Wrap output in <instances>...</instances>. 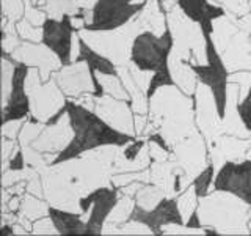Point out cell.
<instances>
[{
  "instance_id": "cell-16",
  "label": "cell",
  "mask_w": 251,
  "mask_h": 236,
  "mask_svg": "<svg viewBox=\"0 0 251 236\" xmlns=\"http://www.w3.org/2000/svg\"><path fill=\"white\" fill-rule=\"evenodd\" d=\"M24 167H25V165H24V153H22V149H18L16 154L11 156L10 165H8L6 170H10V172H21V170H24Z\"/></svg>"
},
{
  "instance_id": "cell-11",
  "label": "cell",
  "mask_w": 251,
  "mask_h": 236,
  "mask_svg": "<svg viewBox=\"0 0 251 236\" xmlns=\"http://www.w3.org/2000/svg\"><path fill=\"white\" fill-rule=\"evenodd\" d=\"M77 46H78V57L77 61H83L86 65L88 73H98L99 76H113L118 77V69L115 63L104 57V55L98 54L88 43H85L82 36L77 35Z\"/></svg>"
},
{
  "instance_id": "cell-15",
  "label": "cell",
  "mask_w": 251,
  "mask_h": 236,
  "mask_svg": "<svg viewBox=\"0 0 251 236\" xmlns=\"http://www.w3.org/2000/svg\"><path fill=\"white\" fill-rule=\"evenodd\" d=\"M143 145H145L143 140H133L132 144H129L127 147H126V149H124L126 159H127V161L135 159V157L138 156V153H140V149L143 148Z\"/></svg>"
},
{
  "instance_id": "cell-13",
  "label": "cell",
  "mask_w": 251,
  "mask_h": 236,
  "mask_svg": "<svg viewBox=\"0 0 251 236\" xmlns=\"http://www.w3.org/2000/svg\"><path fill=\"white\" fill-rule=\"evenodd\" d=\"M214 173H215V169H214V165L210 164L207 169H204L200 175L193 179L192 186H193L196 200L206 199L209 195V189L214 186Z\"/></svg>"
},
{
  "instance_id": "cell-1",
  "label": "cell",
  "mask_w": 251,
  "mask_h": 236,
  "mask_svg": "<svg viewBox=\"0 0 251 236\" xmlns=\"http://www.w3.org/2000/svg\"><path fill=\"white\" fill-rule=\"evenodd\" d=\"M65 104L73 137L52 161V165L77 159L80 154L98 148L127 147L133 140H137L133 136L115 129L104 118H100L98 114L83 107L82 104H77L74 101H66Z\"/></svg>"
},
{
  "instance_id": "cell-7",
  "label": "cell",
  "mask_w": 251,
  "mask_h": 236,
  "mask_svg": "<svg viewBox=\"0 0 251 236\" xmlns=\"http://www.w3.org/2000/svg\"><path fill=\"white\" fill-rule=\"evenodd\" d=\"M129 220L133 224L146 225L152 235H162V228L167 225L185 227V220L182 212H180L177 200L167 199V197H163L151 209H145L140 205H135L130 211Z\"/></svg>"
},
{
  "instance_id": "cell-14",
  "label": "cell",
  "mask_w": 251,
  "mask_h": 236,
  "mask_svg": "<svg viewBox=\"0 0 251 236\" xmlns=\"http://www.w3.org/2000/svg\"><path fill=\"white\" fill-rule=\"evenodd\" d=\"M237 112H239L240 121L243 123V126H245L248 131H251V87L247 93V96L239 102Z\"/></svg>"
},
{
  "instance_id": "cell-6",
  "label": "cell",
  "mask_w": 251,
  "mask_h": 236,
  "mask_svg": "<svg viewBox=\"0 0 251 236\" xmlns=\"http://www.w3.org/2000/svg\"><path fill=\"white\" fill-rule=\"evenodd\" d=\"M118 197L116 187H99L78 202L82 216L86 219L88 235L102 233L107 219L118 206Z\"/></svg>"
},
{
  "instance_id": "cell-12",
  "label": "cell",
  "mask_w": 251,
  "mask_h": 236,
  "mask_svg": "<svg viewBox=\"0 0 251 236\" xmlns=\"http://www.w3.org/2000/svg\"><path fill=\"white\" fill-rule=\"evenodd\" d=\"M47 216L50 217L58 235H88L86 220L82 214H74V212L49 206L47 208Z\"/></svg>"
},
{
  "instance_id": "cell-4",
  "label": "cell",
  "mask_w": 251,
  "mask_h": 236,
  "mask_svg": "<svg viewBox=\"0 0 251 236\" xmlns=\"http://www.w3.org/2000/svg\"><path fill=\"white\" fill-rule=\"evenodd\" d=\"M146 2L132 0H94L90 22L85 24L86 31H112L126 26L133 16L145 8Z\"/></svg>"
},
{
  "instance_id": "cell-17",
  "label": "cell",
  "mask_w": 251,
  "mask_h": 236,
  "mask_svg": "<svg viewBox=\"0 0 251 236\" xmlns=\"http://www.w3.org/2000/svg\"><path fill=\"white\" fill-rule=\"evenodd\" d=\"M202 225H201V219H200V214H198V208H195L192 211L190 217L185 220V228H196V230H200Z\"/></svg>"
},
{
  "instance_id": "cell-10",
  "label": "cell",
  "mask_w": 251,
  "mask_h": 236,
  "mask_svg": "<svg viewBox=\"0 0 251 236\" xmlns=\"http://www.w3.org/2000/svg\"><path fill=\"white\" fill-rule=\"evenodd\" d=\"M177 6L192 22L200 27L201 35H214V22L225 16V10L209 0H177Z\"/></svg>"
},
{
  "instance_id": "cell-9",
  "label": "cell",
  "mask_w": 251,
  "mask_h": 236,
  "mask_svg": "<svg viewBox=\"0 0 251 236\" xmlns=\"http://www.w3.org/2000/svg\"><path fill=\"white\" fill-rule=\"evenodd\" d=\"M28 76V66L25 63H16L13 68L11 90L3 104V123L21 121L30 114V99L25 91V81Z\"/></svg>"
},
{
  "instance_id": "cell-8",
  "label": "cell",
  "mask_w": 251,
  "mask_h": 236,
  "mask_svg": "<svg viewBox=\"0 0 251 236\" xmlns=\"http://www.w3.org/2000/svg\"><path fill=\"white\" fill-rule=\"evenodd\" d=\"M217 192H226L251 206V159L226 162L214 178Z\"/></svg>"
},
{
  "instance_id": "cell-2",
  "label": "cell",
  "mask_w": 251,
  "mask_h": 236,
  "mask_svg": "<svg viewBox=\"0 0 251 236\" xmlns=\"http://www.w3.org/2000/svg\"><path fill=\"white\" fill-rule=\"evenodd\" d=\"M173 47H175V39L167 19H165V31L160 36L146 30L133 38L130 63L141 73H152L146 90L148 99H151L162 87L176 85L170 71V54Z\"/></svg>"
},
{
  "instance_id": "cell-3",
  "label": "cell",
  "mask_w": 251,
  "mask_h": 236,
  "mask_svg": "<svg viewBox=\"0 0 251 236\" xmlns=\"http://www.w3.org/2000/svg\"><path fill=\"white\" fill-rule=\"evenodd\" d=\"M204 51H206V65H190V68L198 81L206 85L212 93L215 102V110L220 120H225L227 107V82H229V71H227L222 55L214 43V35H202Z\"/></svg>"
},
{
  "instance_id": "cell-5",
  "label": "cell",
  "mask_w": 251,
  "mask_h": 236,
  "mask_svg": "<svg viewBox=\"0 0 251 236\" xmlns=\"http://www.w3.org/2000/svg\"><path fill=\"white\" fill-rule=\"evenodd\" d=\"M74 16L63 13L60 19L46 18L41 30V43L46 49L55 54L63 66L73 61V43H74Z\"/></svg>"
}]
</instances>
